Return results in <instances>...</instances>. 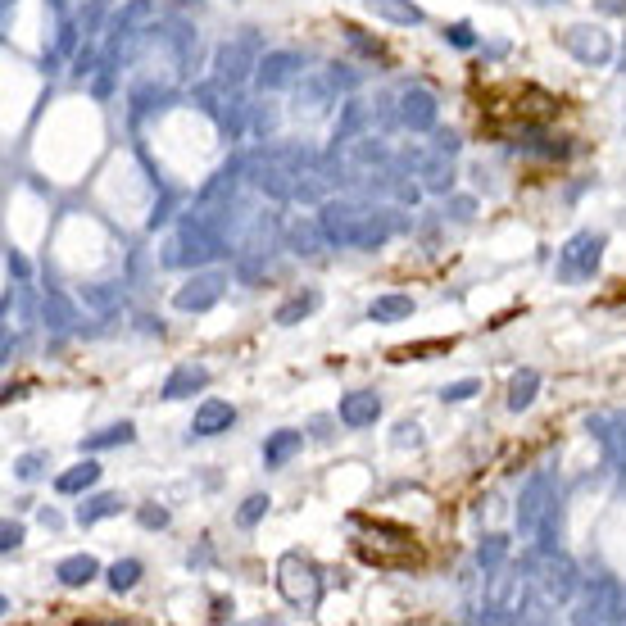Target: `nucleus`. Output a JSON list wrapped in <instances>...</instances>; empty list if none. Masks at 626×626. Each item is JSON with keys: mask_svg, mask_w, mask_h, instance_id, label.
Returning <instances> with one entry per match:
<instances>
[{"mask_svg": "<svg viewBox=\"0 0 626 626\" xmlns=\"http://www.w3.org/2000/svg\"><path fill=\"white\" fill-rule=\"evenodd\" d=\"M323 227L332 241L341 245H382L386 236H391V223H382V218L372 214V209H359L350 205V200H332V205H323Z\"/></svg>", "mask_w": 626, "mask_h": 626, "instance_id": "nucleus-1", "label": "nucleus"}, {"mask_svg": "<svg viewBox=\"0 0 626 626\" xmlns=\"http://www.w3.org/2000/svg\"><path fill=\"white\" fill-rule=\"evenodd\" d=\"M277 590L291 608H313L323 595V568L309 563L304 554H282L277 558Z\"/></svg>", "mask_w": 626, "mask_h": 626, "instance_id": "nucleus-2", "label": "nucleus"}, {"mask_svg": "<svg viewBox=\"0 0 626 626\" xmlns=\"http://www.w3.org/2000/svg\"><path fill=\"white\" fill-rule=\"evenodd\" d=\"M604 232H577L563 241V250H558V282H590V277L599 273V259H604Z\"/></svg>", "mask_w": 626, "mask_h": 626, "instance_id": "nucleus-3", "label": "nucleus"}, {"mask_svg": "<svg viewBox=\"0 0 626 626\" xmlns=\"http://www.w3.org/2000/svg\"><path fill=\"white\" fill-rule=\"evenodd\" d=\"M563 50H568L572 59H581L586 69H604L608 59H613V37H608L599 23H572V28L563 32Z\"/></svg>", "mask_w": 626, "mask_h": 626, "instance_id": "nucleus-4", "label": "nucleus"}, {"mask_svg": "<svg viewBox=\"0 0 626 626\" xmlns=\"http://www.w3.org/2000/svg\"><path fill=\"white\" fill-rule=\"evenodd\" d=\"M227 291V273H196L182 291L173 295V309L177 313H209Z\"/></svg>", "mask_w": 626, "mask_h": 626, "instance_id": "nucleus-5", "label": "nucleus"}, {"mask_svg": "<svg viewBox=\"0 0 626 626\" xmlns=\"http://www.w3.org/2000/svg\"><path fill=\"white\" fill-rule=\"evenodd\" d=\"M300 73H304V59L295 55V50H268V55H259V64H255L259 91H282V87H291Z\"/></svg>", "mask_w": 626, "mask_h": 626, "instance_id": "nucleus-6", "label": "nucleus"}, {"mask_svg": "<svg viewBox=\"0 0 626 626\" xmlns=\"http://www.w3.org/2000/svg\"><path fill=\"white\" fill-rule=\"evenodd\" d=\"M545 518H549V477H545V472H536V477L527 481V490H522L518 531H522V536H536V531L545 527Z\"/></svg>", "mask_w": 626, "mask_h": 626, "instance_id": "nucleus-7", "label": "nucleus"}, {"mask_svg": "<svg viewBox=\"0 0 626 626\" xmlns=\"http://www.w3.org/2000/svg\"><path fill=\"white\" fill-rule=\"evenodd\" d=\"M255 50H259V41H255V37H241L236 46H223V50H218V59H214L218 87H236V82H241L245 73L255 69V64H259Z\"/></svg>", "mask_w": 626, "mask_h": 626, "instance_id": "nucleus-8", "label": "nucleus"}, {"mask_svg": "<svg viewBox=\"0 0 626 626\" xmlns=\"http://www.w3.org/2000/svg\"><path fill=\"white\" fill-rule=\"evenodd\" d=\"M400 118L413 132H431L441 123V100L431 96L427 87H404L400 91Z\"/></svg>", "mask_w": 626, "mask_h": 626, "instance_id": "nucleus-9", "label": "nucleus"}, {"mask_svg": "<svg viewBox=\"0 0 626 626\" xmlns=\"http://www.w3.org/2000/svg\"><path fill=\"white\" fill-rule=\"evenodd\" d=\"M540 586V595L554 604V599H572L577 590V568H572L563 554H545V577H531Z\"/></svg>", "mask_w": 626, "mask_h": 626, "instance_id": "nucleus-10", "label": "nucleus"}, {"mask_svg": "<svg viewBox=\"0 0 626 626\" xmlns=\"http://www.w3.org/2000/svg\"><path fill=\"white\" fill-rule=\"evenodd\" d=\"M336 418H341L345 427H354V431L372 427V422L382 418V395H372V391H350V395H341V409H336Z\"/></svg>", "mask_w": 626, "mask_h": 626, "instance_id": "nucleus-11", "label": "nucleus"}, {"mask_svg": "<svg viewBox=\"0 0 626 626\" xmlns=\"http://www.w3.org/2000/svg\"><path fill=\"white\" fill-rule=\"evenodd\" d=\"M205 386H209V368H205V363H182V368L168 372V382L159 386V395H164V400H186V395L205 391Z\"/></svg>", "mask_w": 626, "mask_h": 626, "instance_id": "nucleus-12", "label": "nucleus"}, {"mask_svg": "<svg viewBox=\"0 0 626 626\" xmlns=\"http://www.w3.org/2000/svg\"><path fill=\"white\" fill-rule=\"evenodd\" d=\"M236 427V409L227 400H205L196 409V422H191V436H223V431Z\"/></svg>", "mask_w": 626, "mask_h": 626, "instance_id": "nucleus-13", "label": "nucleus"}, {"mask_svg": "<svg viewBox=\"0 0 626 626\" xmlns=\"http://www.w3.org/2000/svg\"><path fill=\"white\" fill-rule=\"evenodd\" d=\"M55 577H59V586L64 590H82V586H91V581L100 577V563L91 554H69V558H59L55 563Z\"/></svg>", "mask_w": 626, "mask_h": 626, "instance_id": "nucleus-14", "label": "nucleus"}, {"mask_svg": "<svg viewBox=\"0 0 626 626\" xmlns=\"http://www.w3.org/2000/svg\"><path fill=\"white\" fill-rule=\"evenodd\" d=\"M300 450H304V431H291V427L273 431L264 441V468H286Z\"/></svg>", "mask_w": 626, "mask_h": 626, "instance_id": "nucleus-15", "label": "nucleus"}, {"mask_svg": "<svg viewBox=\"0 0 626 626\" xmlns=\"http://www.w3.org/2000/svg\"><path fill=\"white\" fill-rule=\"evenodd\" d=\"M96 481H100V463L96 459H82V463H73L69 472H59L55 490H59V495H82V490H91Z\"/></svg>", "mask_w": 626, "mask_h": 626, "instance_id": "nucleus-16", "label": "nucleus"}, {"mask_svg": "<svg viewBox=\"0 0 626 626\" xmlns=\"http://www.w3.org/2000/svg\"><path fill=\"white\" fill-rule=\"evenodd\" d=\"M368 10L377 14V19L395 23V28H418L422 23V10L413 0H368Z\"/></svg>", "mask_w": 626, "mask_h": 626, "instance_id": "nucleus-17", "label": "nucleus"}, {"mask_svg": "<svg viewBox=\"0 0 626 626\" xmlns=\"http://www.w3.org/2000/svg\"><path fill=\"white\" fill-rule=\"evenodd\" d=\"M114 513H123V495H91L78 504L73 518H78V527H96V522L114 518Z\"/></svg>", "mask_w": 626, "mask_h": 626, "instance_id": "nucleus-18", "label": "nucleus"}, {"mask_svg": "<svg viewBox=\"0 0 626 626\" xmlns=\"http://www.w3.org/2000/svg\"><path fill=\"white\" fill-rule=\"evenodd\" d=\"M137 441V427L132 422H114L105 431H91L87 441H82V454H100V450H114V445H132Z\"/></svg>", "mask_w": 626, "mask_h": 626, "instance_id": "nucleus-19", "label": "nucleus"}, {"mask_svg": "<svg viewBox=\"0 0 626 626\" xmlns=\"http://www.w3.org/2000/svg\"><path fill=\"white\" fill-rule=\"evenodd\" d=\"M155 19H159L155 0H132L128 10L118 14V23H114V41H118V37H132V32H141L146 23H155Z\"/></svg>", "mask_w": 626, "mask_h": 626, "instance_id": "nucleus-20", "label": "nucleus"}, {"mask_svg": "<svg viewBox=\"0 0 626 626\" xmlns=\"http://www.w3.org/2000/svg\"><path fill=\"white\" fill-rule=\"evenodd\" d=\"M318 304H323V295H318V291H300V295H291L286 304H277L273 323H277V327H295L300 318H309V313L318 309Z\"/></svg>", "mask_w": 626, "mask_h": 626, "instance_id": "nucleus-21", "label": "nucleus"}, {"mask_svg": "<svg viewBox=\"0 0 626 626\" xmlns=\"http://www.w3.org/2000/svg\"><path fill=\"white\" fill-rule=\"evenodd\" d=\"M413 313V295H377L368 304V318L372 323H404Z\"/></svg>", "mask_w": 626, "mask_h": 626, "instance_id": "nucleus-22", "label": "nucleus"}, {"mask_svg": "<svg viewBox=\"0 0 626 626\" xmlns=\"http://www.w3.org/2000/svg\"><path fill=\"white\" fill-rule=\"evenodd\" d=\"M536 391H540V372H536V368L513 372V382H509V409H513V413L531 409V404H536Z\"/></svg>", "mask_w": 626, "mask_h": 626, "instance_id": "nucleus-23", "label": "nucleus"}, {"mask_svg": "<svg viewBox=\"0 0 626 626\" xmlns=\"http://www.w3.org/2000/svg\"><path fill=\"white\" fill-rule=\"evenodd\" d=\"M613 599H617V590H613V586H599V599L590 595L586 604H581L577 622H613V617H622V613H617Z\"/></svg>", "mask_w": 626, "mask_h": 626, "instance_id": "nucleus-24", "label": "nucleus"}, {"mask_svg": "<svg viewBox=\"0 0 626 626\" xmlns=\"http://www.w3.org/2000/svg\"><path fill=\"white\" fill-rule=\"evenodd\" d=\"M141 572H146V568H141V558H118L114 568L105 572V577H109V590H114V595H123V590H132V586H137V581H141Z\"/></svg>", "mask_w": 626, "mask_h": 626, "instance_id": "nucleus-25", "label": "nucleus"}, {"mask_svg": "<svg viewBox=\"0 0 626 626\" xmlns=\"http://www.w3.org/2000/svg\"><path fill=\"white\" fill-rule=\"evenodd\" d=\"M504 554H509V536H486V540L477 545V563H481L486 572H495L499 563H504Z\"/></svg>", "mask_w": 626, "mask_h": 626, "instance_id": "nucleus-26", "label": "nucleus"}, {"mask_svg": "<svg viewBox=\"0 0 626 626\" xmlns=\"http://www.w3.org/2000/svg\"><path fill=\"white\" fill-rule=\"evenodd\" d=\"M341 37L350 41V46L359 50V55H368V59H386V46H382V41L363 37V28H354V23H345V28H341Z\"/></svg>", "mask_w": 626, "mask_h": 626, "instance_id": "nucleus-27", "label": "nucleus"}, {"mask_svg": "<svg viewBox=\"0 0 626 626\" xmlns=\"http://www.w3.org/2000/svg\"><path fill=\"white\" fill-rule=\"evenodd\" d=\"M268 504H273L268 495H245V504L236 509V522H241V527H255V522L268 513Z\"/></svg>", "mask_w": 626, "mask_h": 626, "instance_id": "nucleus-28", "label": "nucleus"}, {"mask_svg": "<svg viewBox=\"0 0 626 626\" xmlns=\"http://www.w3.org/2000/svg\"><path fill=\"white\" fill-rule=\"evenodd\" d=\"M477 391H481V382H477V377H463V382H450V386H445V391H441V400H445V404H463V400H472Z\"/></svg>", "mask_w": 626, "mask_h": 626, "instance_id": "nucleus-29", "label": "nucleus"}, {"mask_svg": "<svg viewBox=\"0 0 626 626\" xmlns=\"http://www.w3.org/2000/svg\"><path fill=\"white\" fill-rule=\"evenodd\" d=\"M445 41H450V46H459V50H472L477 46V32H472V23H445Z\"/></svg>", "mask_w": 626, "mask_h": 626, "instance_id": "nucleus-30", "label": "nucleus"}, {"mask_svg": "<svg viewBox=\"0 0 626 626\" xmlns=\"http://www.w3.org/2000/svg\"><path fill=\"white\" fill-rule=\"evenodd\" d=\"M391 445H395V450H418V445H422V427H418V422H400L395 436H391Z\"/></svg>", "mask_w": 626, "mask_h": 626, "instance_id": "nucleus-31", "label": "nucleus"}, {"mask_svg": "<svg viewBox=\"0 0 626 626\" xmlns=\"http://www.w3.org/2000/svg\"><path fill=\"white\" fill-rule=\"evenodd\" d=\"M137 522H141V527H150V531H164L173 518H168V509H159V504H141V509H137Z\"/></svg>", "mask_w": 626, "mask_h": 626, "instance_id": "nucleus-32", "label": "nucleus"}, {"mask_svg": "<svg viewBox=\"0 0 626 626\" xmlns=\"http://www.w3.org/2000/svg\"><path fill=\"white\" fill-rule=\"evenodd\" d=\"M41 468H46V454H23V459H14V472H19V481H37Z\"/></svg>", "mask_w": 626, "mask_h": 626, "instance_id": "nucleus-33", "label": "nucleus"}, {"mask_svg": "<svg viewBox=\"0 0 626 626\" xmlns=\"http://www.w3.org/2000/svg\"><path fill=\"white\" fill-rule=\"evenodd\" d=\"M19 545H23V527H19V522H5V527H0V549L14 554Z\"/></svg>", "mask_w": 626, "mask_h": 626, "instance_id": "nucleus-34", "label": "nucleus"}, {"mask_svg": "<svg viewBox=\"0 0 626 626\" xmlns=\"http://www.w3.org/2000/svg\"><path fill=\"white\" fill-rule=\"evenodd\" d=\"M595 10L608 14V19H622V14H626V0H595Z\"/></svg>", "mask_w": 626, "mask_h": 626, "instance_id": "nucleus-35", "label": "nucleus"}, {"mask_svg": "<svg viewBox=\"0 0 626 626\" xmlns=\"http://www.w3.org/2000/svg\"><path fill=\"white\" fill-rule=\"evenodd\" d=\"M5 264H10V273H14V277H28V273H32V268H28V259H23L19 250H10V259H5Z\"/></svg>", "mask_w": 626, "mask_h": 626, "instance_id": "nucleus-36", "label": "nucleus"}, {"mask_svg": "<svg viewBox=\"0 0 626 626\" xmlns=\"http://www.w3.org/2000/svg\"><path fill=\"white\" fill-rule=\"evenodd\" d=\"M214 617H218V622H223V617H232V604H227V599H214Z\"/></svg>", "mask_w": 626, "mask_h": 626, "instance_id": "nucleus-37", "label": "nucleus"}, {"mask_svg": "<svg viewBox=\"0 0 626 626\" xmlns=\"http://www.w3.org/2000/svg\"><path fill=\"white\" fill-rule=\"evenodd\" d=\"M41 522H46V527L55 531V527H59V513H55V509H41Z\"/></svg>", "mask_w": 626, "mask_h": 626, "instance_id": "nucleus-38", "label": "nucleus"}, {"mask_svg": "<svg viewBox=\"0 0 626 626\" xmlns=\"http://www.w3.org/2000/svg\"><path fill=\"white\" fill-rule=\"evenodd\" d=\"M622 69H626V41H622Z\"/></svg>", "mask_w": 626, "mask_h": 626, "instance_id": "nucleus-39", "label": "nucleus"}, {"mask_svg": "<svg viewBox=\"0 0 626 626\" xmlns=\"http://www.w3.org/2000/svg\"><path fill=\"white\" fill-rule=\"evenodd\" d=\"M177 5H196V0H177Z\"/></svg>", "mask_w": 626, "mask_h": 626, "instance_id": "nucleus-40", "label": "nucleus"}]
</instances>
